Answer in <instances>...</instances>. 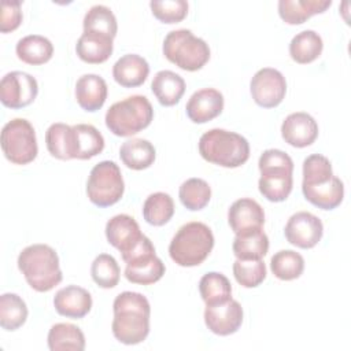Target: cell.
<instances>
[{"label": "cell", "mask_w": 351, "mask_h": 351, "mask_svg": "<svg viewBox=\"0 0 351 351\" xmlns=\"http://www.w3.org/2000/svg\"><path fill=\"white\" fill-rule=\"evenodd\" d=\"M112 310L114 319L111 329L119 343L133 346L147 339L149 333L151 306L143 293L132 291L119 293L114 300Z\"/></svg>", "instance_id": "6da1fadb"}, {"label": "cell", "mask_w": 351, "mask_h": 351, "mask_svg": "<svg viewBox=\"0 0 351 351\" xmlns=\"http://www.w3.org/2000/svg\"><path fill=\"white\" fill-rule=\"evenodd\" d=\"M18 267L26 282L37 292H48L63 278L59 256L47 244H33L22 250L18 256Z\"/></svg>", "instance_id": "7a4b0ae2"}, {"label": "cell", "mask_w": 351, "mask_h": 351, "mask_svg": "<svg viewBox=\"0 0 351 351\" xmlns=\"http://www.w3.org/2000/svg\"><path fill=\"white\" fill-rule=\"evenodd\" d=\"M199 154L210 163L234 169L248 160L250 144L241 134L217 128L200 137Z\"/></svg>", "instance_id": "3957f363"}, {"label": "cell", "mask_w": 351, "mask_h": 351, "mask_svg": "<svg viewBox=\"0 0 351 351\" xmlns=\"http://www.w3.org/2000/svg\"><path fill=\"white\" fill-rule=\"evenodd\" d=\"M258 166L261 171L259 192L270 202H284L293 185V162L291 156L281 149H266L261 155Z\"/></svg>", "instance_id": "277c9868"}, {"label": "cell", "mask_w": 351, "mask_h": 351, "mask_svg": "<svg viewBox=\"0 0 351 351\" xmlns=\"http://www.w3.org/2000/svg\"><path fill=\"white\" fill-rule=\"evenodd\" d=\"M214 247V234L203 222L182 225L169 245L170 258L182 267L199 266L206 261Z\"/></svg>", "instance_id": "5b68a950"}, {"label": "cell", "mask_w": 351, "mask_h": 351, "mask_svg": "<svg viewBox=\"0 0 351 351\" xmlns=\"http://www.w3.org/2000/svg\"><path fill=\"white\" fill-rule=\"evenodd\" d=\"M154 119V108L143 95H133L114 103L106 112V126L119 137L133 136Z\"/></svg>", "instance_id": "8992f818"}, {"label": "cell", "mask_w": 351, "mask_h": 351, "mask_svg": "<svg viewBox=\"0 0 351 351\" xmlns=\"http://www.w3.org/2000/svg\"><path fill=\"white\" fill-rule=\"evenodd\" d=\"M166 59L185 71L200 70L210 59V47L188 29L171 30L163 41Z\"/></svg>", "instance_id": "52a82bcc"}, {"label": "cell", "mask_w": 351, "mask_h": 351, "mask_svg": "<svg viewBox=\"0 0 351 351\" xmlns=\"http://www.w3.org/2000/svg\"><path fill=\"white\" fill-rule=\"evenodd\" d=\"M125 182L119 166L112 160H101L93 166L86 182V195L97 207H110L121 200Z\"/></svg>", "instance_id": "ba28073f"}, {"label": "cell", "mask_w": 351, "mask_h": 351, "mask_svg": "<svg viewBox=\"0 0 351 351\" xmlns=\"http://www.w3.org/2000/svg\"><path fill=\"white\" fill-rule=\"evenodd\" d=\"M1 149L14 165H27L38 154L36 132L25 118H14L1 129Z\"/></svg>", "instance_id": "9c48e42d"}, {"label": "cell", "mask_w": 351, "mask_h": 351, "mask_svg": "<svg viewBox=\"0 0 351 351\" xmlns=\"http://www.w3.org/2000/svg\"><path fill=\"white\" fill-rule=\"evenodd\" d=\"M126 263L125 277L128 281L140 285H149L159 281L165 274V263L155 254V247L147 236L126 254L122 255Z\"/></svg>", "instance_id": "30bf717a"}, {"label": "cell", "mask_w": 351, "mask_h": 351, "mask_svg": "<svg viewBox=\"0 0 351 351\" xmlns=\"http://www.w3.org/2000/svg\"><path fill=\"white\" fill-rule=\"evenodd\" d=\"M37 93V80L25 71H11L1 78L0 100L8 108L19 110L32 104Z\"/></svg>", "instance_id": "8fae6325"}, {"label": "cell", "mask_w": 351, "mask_h": 351, "mask_svg": "<svg viewBox=\"0 0 351 351\" xmlns=\"http://www.w3.org/2000/svg\"><path fill=\"white\" fill-rule=\"evenodd\" d=\"M254 101L263 108L277 107L285 97V77L276 69L263 67L255 73L250 84Z\"/></svg>", "instance_id": "7c38bea8"}, {"label": "cell", "mask_w": 351, "mask_h": 351, "mask_svg": "<svg viewBox=\"0 0 351 351\" xmlns=\"http://www.w3.org/2000/svg\"><path fill=\"white\" fill-rule=\"evenodd\" d=\"M322 233L324 225L321 219L308 211H299L291 215L284 229L288 243L303 250L315 247L321 240Z\"/></svg>", "instance_id": "4fadbf2b"}, {"label": "cell", "mask_w": 351, "mask_h": 351, "mask_svg": "<svg viewBox=\"0 0 351 351\" xmlns=\"http://www.w3.org/2000/svg\"><path fill=\"white\" fill-rule=\"evenodd\" d=\"M204 322L213 333L219 336H229L236 333L243 324V307L234 299L206 306Z\"/></svg>", "instance_id": "5bb4252c"}, {"label": "cell", "mask_w": 351, "mask_h": 351, "mask_svg": "<svg viewBox=\"0 0 351 351\" xmlns=\"http://www.w3.org/2000/svg\"><path fill=\"white\" fill-rule=\"evenodd\" d=\"M281 136L292 147L304 148L318 137V123L307 112H292L281 125Z\"/></svg>", "instance_id": "9a60e30c"}, {"label": "cell", "mask_w": 351, "mask_h": 351, "mask_svg": "<svg viewBox=\"0 0 351 351\" xmlns=\"http://www.w3.org/2000/svg\"><path fill=\"white\" fill-rule=\"evenodd\" d=\"M143 236L137 221L128 214H118L106 223V237L121 255L129 252Z\"/></svg>", "instance_id": "2e32d148"}, {"label": "cell", "mask_w": 351, "mask_h": 351, "mask_svg": "<svg viewBox=\"0 0 351 351\" xmlns=\"http://www.w3.org/2000/svg\"><path fill=\"white\" fill-rule=\"evenodd\" d=\"M185 110L192 122L206 123L222 112L223 96L214 88L200 89L189 97Z\"/></svg>", "instance_id": "e0dca14e"}, {"label": "cell", "mask_w": 351, "mask_h": 351, "mask_svg": "<svg viewBox=\"0 0 351 351\" xmlns=\"http://www.w3.org/2000/svg\"><path fill=\"white\" fill-rule=\"evenodd\" d=\"M228 222L236 234L259 229L265 223V211L254 199L241 197L230 206L228 211Z\"/></svg>", "instance_id": "ac0fdd59"}, {"label": "cell", "mask_w": 351, "mask_h": 351, "mask_svg": "<svg viewBox=\"0 0 351 351\" xmlns=\"http://www.w3.org/2000/svg\"><path fill=\"white\" fill-rule=\"evenodd\" d=\"M53 306L58 314L78 319L85 317L92 308L90 293L78 285H67L60 288L53 298Z\"/></svg>", "instance_id": "d6986e66"}, {"label": "cell", "mask_w": 351, "mask_h": 351, "mask_svg": "<svg viewBox=\"0 0 351 351\" xmlns=\"http://www.w3.org/2000/svg\"><path fill=\"white\" fill-rule=\"evenodd\" d=\"M148 74V62L137 53H126L112 66V77L123 88H136L143 85Z\"/></svg>", "instance_id": "ffe728a7"}, {"label": "cell", "mask_w": 351, "mask_h": 351, "mask_svg": "<svg viewBox=\"0 0 351 351\" xmlns=\"http://www.w3.org/2000/svg\"><path fill=\"white\" fill-rule=\"evenodd\" d=\"M107 84L97 74H84L75 84V99L85 111L95 112L103 107L107 99Z\"/></svg>", "instance_id": "44dd1931"}, {"label": "cell", "mask_w": 351, "mask_h": 351, "mask_svg": "<svg viewBox=\"0 0 351 351\" xmlns=\"http://www.w3.org/2000/svg\"><path fill=\"white\" fill-rule=\"evenodd\" d=\"M302 191L306 200L322 210L336 208L344 197L343 181L336 176H332L330 180L322 184L302 185Z\"/></svg>", "instance_id": "7402d4cb"}, {"label": "cell", "mask_w": 351, "mask_h": 351, "mask_svg": "<svg viewBox=\"0 0 351 351\" xmlns=\"http://www.w3.org/2000/svg\"><path fill=\"white\" fill-rule=\"evenodd\" d=\"M112 40L111 37L100 33L84 32L77 40L75 52L81 60L90 64H99L106 62L112 53Z\"/></svg>", "instance_id": "603a6c76"}, {"label": "cell", "mask_w": 351, "mask_h": 351, "mask_svg": "<svg viewBox=\"0 0 351 351\" xmlns=\"http://www.w3.org/2000/svg\"><path fill=\"white\" fill-rule=\"evenodd\" d=\"M332 5L330 0H280L278 14L288 25H300Z\"/></svg>", "instance_id": "cb8c5ba5"}, {"label": "cell", "mask_w": 351, "mask_h": 351, "mask_svg": "<svg viewBox=\"0 0 351 351\" xmlns=\"http://www.w3.org/2000/svg\"><path fill=\"white\" fill-rule=\"evenodd\" d=\"M151 89L162 106L171 107L182 97L185 92V81L180 74L171 70H160L155 74L151 82Z\"/></svg>", "instance_id": "d4e9b609"}, {"label": "cell", "mask_w": 351, "mask_h": 351, "mask_svg": "<svg viewBox=\"0 0 351 351\" xmlns=\"http://www.w3.org/2000/svg\"><path fill=\"white\" fill-rule=\"evenodd\" d=\"M232 248L237 259H241V261L262 259L269 251V237L262 230V228L239 233L234 237Z\"/></svg>", "instance_id": "484cf974"}, {"label": "cell", "mask_w": 351, "mask_h": 351, "mask_svg": "<svg viewBox=\"0 0 351 351\" xmlns=\"http://www.w3.org/2000/svg\"><path fill=\"white\" fill-rule=\"evenodd\" d=\"M74 134V159H90L104 149V138L101 133L89 123H78L73 126Z\"/></svg>", "instance_id": "4316f807"}, {"label": "cell", "mask_w": 351, "mask_h": 351, "mask_svg": "<svg viewBox=\"0 0 351 351\" xmlns=\"http://www.w3.org/2000/svg\"><path fill=\"white\" fill-rule=\"evenodd\" d=\"M16 56L27 64H44L53 55L52 43L40 34H29L22 37L15 47Z\"/></svg>", "instance_id": "83f0119b"}, {"label": "cell", "mask_w": 351, "mask_h": 351, "mask_svg": "<svg viewBox=\"0 0 351 351\" xmlns=\"http://www.w3.org/2000/svg\"><path fill=\"white\" fill-rule=\"evenodd\" d=\"M155 148L144 138L126 140L119 148V158L132 170L148 169L155 162Z\"/></svg>", "instance_id": "f1b7e54d"}, {"label": "cell", "mask_w": 351, "mask_h": 351, "mask_svg": "<svg viewBox=\"0 0 351 351\" xmlns=\"http://www.w3.org/2000/svg\"><path fill=\"white\" fill-rule=\"evenodd\" d=\"M47 340L51 351H82L85 348V336L73 324L59 322L52 325Z\"/></svg>", "instance_id": "f546056e"}, {"label": "cell", "mask_w": 351, "mask_h": 351, "mask_svg": "<svg viewBox=\"0 0 351 351\" xmlns=\"http://www.w3.org/2000/svg\"><path fill=\"white\" fill-rule=\"evenodd\" d=\"M45 144L48 152L60 160L74 159V134L73 126L66 123H52L45 132Z\"/></svg>", "instance_id": "4dcf8cb0"}, {"label": "cell", "mask_w": 351, "mask_h": 351, "mask_svg": "<svg viewBox=\"0 0 351 351\" xmlns=\"http://www.w3.org/2000/svg\"><path fill=\"white\" fill-rule=\"evenodd\" d=\"M322 48L324 43L318 33L314 30H303L291 40L289 55L296 63L307 64L321 55Z\"/></svg>", "instance_id": "1f68e13d"}, {"label": "cell", "mask_w": 351, "mask_h": 351, "mask_svg": "<svg viewBox=\"0 0 351 351\" xmlns=\"http://www.w3.org/2000/svg\"><path fill=\"white\" fill-rule=\"evenodd\" d=\"M199 292L206 306L223 303L232 299V287L226 276L218 271L206 273L199 281Z\"/></svg>", "instance_id": "d6a6232c"}, {"label": "cell", "mask_w": 351, "mask_h": 351, "mask_svg": "<svg viewBox=\"0 0 351 351\" xmlns=\"http://www.w3.org/2000/svg\"><path fill=\"white\" fill-rule=\"evenodd\" d=\"M27 306L16 293L0 296V326L5 330L19 329L27 319Z\"/></svg>", "instance_id": "836d02e7"}, {"label": "cell", "mask_w": 351, "mask_h": 351, "mask_svg": "<svg viewBox=\"0 0 351 351\" xmlns=\"http://www.w3.org/2000/svg\"><path fill=\"white\" fill-rule=\"evenodd\" d=\"M174 214V202L169 193L155 192L151 193L143 206L144 219L154 226L167 223Z\"/></svg>", "instance_id": "e575fe53"}, {"label": "cell", "mask_w": 351, "mask_h": 351, "mask_svg": "<svg viewBox=\"0 0 351 351\" xmlns=\"http://www.w3.org/2000/svg\"><path fill=\"white\" fill-rule=\"evenodd\" d=\"M270 269L278 280L291 281L302 276L304 270V259L296 251L281 250L271 256Z\"/></svg>", "instance_id": "d590c367"}, {"label": "cell", "mask_w": 351, "mask_h": 351, "mask_svg": "<svg viewBox=\"0 0 351 351\" xmlns=\"http://www.w3.org/2000/svg\"><path fill=\"white\" fill-rule=\"evenodd\" d=\"M84 32L100 33L114 38L118 32V23L114 12L101 4L90 7L84 16Z\"/></svg>", "instance_id": "8d00e7d4"}, {"label": "cell", "mask_w": 351, "mask_h": 351, "mask_svg": "<svg viewBox=\"0 0 351 351\" xmlns=\"http://www.w3.org/2000/svg\"><path fill=\"white\" fill-rule=\"evenodd\" d=\"M178 196L184 207L191 211H199L208 204L211 188L202 178H189L181 184Z\"/></svg>", "instance_id": "74e56055"}, {"label": "cell", "mask_w": 351, "mask_h": 351, "mask_svg": "<svg viewBox=\"0 0 351 351\" xmlns=\"http://www.w3.org/2000/svg\"><path fill=\"white\" fill-rule=\"evenodd\" d=\"M90 276L100 288L108 289L118 285L121 270L112 255L100 254L92 262Z\"/></svg>", "instance_id": "f35d334b"}, {"label": "cell", "mask_w": 351, "mask_h": 351, "mask_svg": "<svg viewBox=\"0 0 351 351\" xmlns=\"http://www.w3.org/2000/svg\"><path fill=\"white\" fill-rule=\"evenodd\" d=\"M233 274L236 281L244 288H255L266 278V266L262 259L241 261L233 263Z\"/></svg>", "instance_id": "ab89813d"}, {"label": "cell", "mask_w": 351, "mask_h": 351, "mask_svg": "<svg viewBox=\"0 0 351 351\" xmlns=\"http://www.w3.org/2000/svg\"><path fill=\"white\" fill-rule=\"evenodd\" d=\"M333 176L329 159L321 154H313L303 162V182L302 185L322 184Z\"/></svg>", "instance_id": "60d3db41"}, {"label": "cell", "mask_w": 351, "mask_h": 351, "mask_svg": "<svg viewBox=\"0 0 351 351\" xmlns=\"http://www.w3.org/2000/svg\"><path fill=\"white\" fill-rule=\"evenodd\" d=\"M149 7L154 16L163 23H178L188 14V3L185 0H155L149 3Z\"/></svg>", "instance_id": "b9f144b4"}, {"label": "cell", "mask_w": 351, "mask_h": 351, "mask_svg": "<svg viewBox=\"0 0 351 351\" xmlns=\"http://www.w3.org/2000/svg\"><path fill=\"white\" fill-rule=\"evenodd\" d=\"M22 22V11L19 1L4 0L1 3V16H0V32L8 33L19 27Z\"/></svg>", "instance_id": "7bdbcfd3"}]
</instances>
